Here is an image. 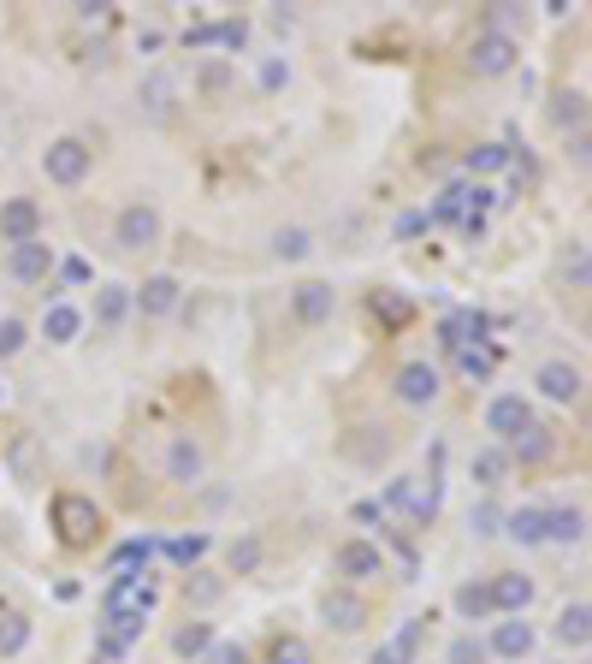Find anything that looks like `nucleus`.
Segmentation results:
<instances>
[{"instance_id": "f03ea898", "label": "nucleus", "mask_w": 592, "mask_h": 664, "mask_svg": "<svg viewBox=\"0 0 592 664\" xmlns=\"http://www.w3.org/2000/svg\"><path fill=\"white\" fill-rule=\"evenodd\" d=\"M90 166H95V149L83 143V137H54V143L42 149V173H48V184H65V191L90 178Z\"/></svg>"}, {"instance_id": "ddd939ff", "label": "nucleus", "mask_w": 592, "mask_h": 664, "mask_svg": "<svg viewBox=\"0 0 592 664\" xmlns=\"http://www.w3.org/2000/svg\"><path fill=\"white\" fill-rule=\"evenodd\" d=\"M528 421H533V410H528V398H516V391H503V398L486 403V428H492L503 446H510V439L528 428Z\"/></svg>"}, {"instance_id": "20e7f679", "label": "nucleus", "mask_w": 592, "mask_h": 664, "mask_svg": "<svg viewBox=\"0 0 592 664\" xmlns=\"http://www.w3.org/2000/svg\"><path fill=\"white\" fill-rule=\"evenodd\" d=\"M113 244L119 249H154V244H161V208H154V202H131V208H119Z\"/></svg>"}, {"instance_id": "f8f14e48", "label": "nucleus", "mask_w": 592, "mask_h": 664, "mask_svg": "<svg viewBox=\"0 0 592 664\" xmlns=\"http://www.w3.org/2000/svg\"><path fill=\"white\" fill-rule=\"evenodd\" d=\"M178 292H184V285L172 279V274H154V279H143V285L131 292V309H143L149 320H161V315L178 309Z\"/></svg>"}, {"instance_id": "f257e3e1", "label": "nucleus", "mask_w": 592, "mask_h": 664, "mask_svg": "<svg viewBox=\"0 0 592 664\" xmlns=\"http://www.w3.org/2000/svg\"><path fill=\"white\" fill-rule=\"evenodd\" d=\"M54 528H60L65 546L83 552V546H95V540H101L108 517H101V504L83 499V492H60V499H54Z\"/></svg>"}, {"instance_id": "2f4dec72", "label": "nucleus", "mask_w": 592, "mask_h": 664, "mask_svg": "<svg viewBox=\"0 0 592 664\" xmlns=\"http://www.w3.org/2000/svg\"><path fill=\"white\" fill-rule=\"evenodd\" d=\"M154 552H161V540H125V546L113 552V575H125V570H136V564H149Z\"/></svg>"}, {"instance_id": "58836bf2", "label": "nucleus", "mask_w": 592, "mask_h": 664, "mask_svg": "<svg viewBox=\"0 0 592 664\" xmlns=\"http://www.w3.org/2000/svg\"><path fill=\"white\" fill-rule=\"evenodd\" d=\"M202 664H249V653H243L237 641H214V646L202 653Z\"/></svg>"}, {"instance_id": "a19ab883", "label": "nucleus", "mask_w": 592, "mask_h": 664, "mask_svg": "<svg viewBox=\"0 0 592 664\" xmlns=\"http://www.w3.org/2000/svg\"><path fill=\"white\" fill-rule=\"evenodd\" d=\"M374 315H386V320H409V303H404V297H391V292H379V297H374Z\"/></svg>"}, {"instance_id": "a18cd8bd", "label": "nucleus", "mask_w": 592, "mask_h": 664, "mask_svg": "<svg viewBox=\"0 0 592 664\" xmlns=\"http://www.w3.org/2000/svg\"><path fill=\"white\" fill-rule=\"evenodd\" d=\"M60 274L72 285H83V279H90V262H78V255H72V262H60Z\"/></svg>"}, {"instance_id": "7c9ffc66", "label": "nucleus", "mask_w": 592, "mask_h": 664, "mask_svg": "<svg viewBox=\"0 0 592 664\" xmlns=\"http://www.w3.org/2000/svg\"><path fill=\"white\" fill-rule=\"evenodd\" d=\"M24 646H30V623L19 617V611H7V617H0V658L24 653Z\"/></svg>"}, {"instance_id": "c03bdc74", "label": "nucleus", "mask_w": 592, "mask_h": 664, "mask_svg": "<svg viewBox=\"0 0 592 664\" xmlns=\"http://www.w3.org/2000/svg\"><path fill=\"white\" fill-rule=\"evenodd\" d=\"M290 72H285V65H278V60H267V65H261V83H267V90H278V83H285Z\"/></svg>"}, {"instance_id": "7ed1b4c3", "label": "nucleus", "mask_w": 592, "mask_h": 664, "mask_svg": "<svg viewBox=\"0 0 592 664\" xmlns=\"http://www.w3.org/2000/svg\"><path fill=\"white\" fill-rule=\"evenodd\" d=\"M516 60H521V42L510 30H480V37L468 42V72L474 78H503Z\"/></svg>"}, {"instance_id": "c85d7f7f", "label": "nucleus", "mask_w": 592, "mask_h": 664, "mask_svg": "<svg viewBox=\"0 0 592 664\" xmlns=\"http://www.w3.org/2000/svg\"><path fill=\"white\" fill-rule=\"evenodd\" d=\"M503 469H510V457H503V446H486V451H474V481L492 492L498 481H503Z\"/></svg>"}, {"instance_id": "2eb2a0df", "label": "nucleus", "mask_w": 592, "mask_h": 664, "mask_svg": "<svg viewBox=\"0 0 592 664\" xmlns=\"http://www.w3.org/2000/svg\"><path fill=\"white\" fill-rule=\"evenodd\" d=\"M533 653V629L521 617H503L492 623V641H486V658H528Z\"/></svg>"}, {"instance_id": "c9c22d12", "label": "nucleus", "mask_w": 592, "mask_h": 664, "mask_svg": "<svg viewBox=\"0 0 592 664\" xmlns=\"http://www.w3.org/2000/svg\"><path fill=\"white\" fill-rule=\"evenodd\" d=\"M445 664H486V641L457 635V641H450V653H445Z\"/></svg>"}, {"instance_id": "4c0bfd02", "label": "nucleus", "mask_w": 592, "mask_h": 664, "mask_svg": "<svg viewBox=\"0 0 592 664\" xmlns=\"http://www.w3.org/2000/svg\"><path fill=\"white\" fill-rule=\"evenodd\" d=\"M457 368L468 374V380H486V374H492V350H474V345H468V350H457Z\"/></svg>"}, {"instance_id": "aec40b11", "label": "nucleus", "mask_w": 592, "mask_h": 664, "mask_svg": "<svg viewBox=\"0 0 592 664\" xmlns=\"http://www.w3.org/2000/svg\"><path fill=\"white\" fill-rule=\"evenodd\" d=\"M581 534H586V510L581 504L545 510V540H557V546H581Z\"/></svg>"}, {"instance_id": "e433bc0d", "label": "nucleus", "mask_w": 592, "mask_h": 664, "mask_svg": "<svg viewBox=\"0 0 592 664\" xmlns=\"http://www.w3.org/2000/svg\"><path fill=\"white\" fill-rule=\"evenodd\" d=\"M172 564H196V558H207V534H184V540H172Z\"/></svg>"}, {"instance_id": "4468645a", "label": "nucleus", "mask_w": 592, "mask_h": 664, "mask_svg": "<svg viewBox=\"0 0 592 664\" xmlns=\"http://www.w3.org/2000/svg\"><path fill=\"white\" fill-rule=\"evenodd\" d=\"M48 267H54V249H48L42 237H30V244H12V255H7V274L19 279V285L48 279Z\"/></svg>"}, {"instance_id": "b1692460", "label": "nucleus", "mask_w": 592, "mask_h": 664, "mask_svg": "<svg viewBox=\"0 0 592 664\" xmlns=\"http://www.w3.org/2000/svg\"><path fill=\"white\" fill-rule=\"evenodd\" d=\"M557 641L574 646V653H581V646L592 641V611H586V600H574V605L557 611Z\"/></svg>"}, {"instance_id": "cd10ccee", "label": "nucleus", "mask_w": 592, "mask_h": 664, "mask_svg": "<svg viewBox=\"0 0 592 664\" xmlns=\"http://www.w3.org/2000/svg\"><path fill=\"white\" fill-rule=\"evenodd\" d=\"M207 646H214V629H207V623H184L178 635H172V653H178V658H202Z\"/></svg>"}, {"instance_id": "1a4fd4ad", "label": "nucleus", "mask_w": 592, "mask_h": 664, "mask_svg": "<svg viewBox=\"0 0 592 664\" xmlns=\"http://www.w3.org/2000/svg\"><path fill=\"white\" fill-rule=\"evenodd\" d=\"M486 593H492V617H521V611L533 605V575H516V570H503L486 582Z\"/></svg>"}, {"instance_id": "9b49d317", "label": "nucleus", "mask_w": 592, "mask_h": 664, "mask_svg": "<svg viewBox=\"0 0 592 664\" xmlns=\"http://www.w3.org/2000/svg\"><path fill=\"white\" fill-rule=\"evenodd\" d=\"M439 398V368L432 362H404L397 368V403H409V410H421V403Z\"/></svg>"}, {"instance_id": "72a5a7b5", "label": "nucleus", "mask_w": 592, "mask_h": 664, "mask_svg": "<svg viewBox=\"0 0 592 664\" xmlns=\"http://www.w3.org/2000/svg\"><path fill=\"white\" fill-rule=\"evenodd\" d=\"M273 664H315V653H308L303 635H278L273 641Z\"/></svg>"}, {"instance_id": "393cba45", "label": "nucleus", "mask_w": 592, "mask_h": 664, "mask_svg": "<svg viewBox=\"0 0 592 664\" xmlns=\"http://www.w3.org/2000/svg\"><path fill=\"white\" fill-rule=\"evenodd\" d=\"M516 155H510V143H480V149H468V173H480V178H492L503 173Z\"/></svg>"}, {"instance_id": "412c9836", "label": "nucleus", "mask_w": 592, "mask_h": 664, "mask_svg": "<svg viewBox=\"0 0 592 664\" xmlns=\"http://www.w3.org/2000/svg\"><path fill=\"white\" fill-rule=\"evenodd\" d=\"M486 327H492V320H486L480 309H457V315H445V327H439V338H445L450 350H468V345H474V338H480Z\"/></svg>"}, {"instance_id": "4be33fe9", "label": "nucleus", "mask_w": 592, "mask_h": 664, "mask_svg": "<svg viewBox=\"0 0 592 664\" xmlns=\"http://www.w3.org/2000/svg\"><path fill=\"white\" fill-rule=\"evenodd\" d=\"M202 469H207V457L196 439H172L166 446V474L172 481H202Z\"/></svg>"}, {"instance_id": "a878e982", "label": "nucleus", "mask_w": 592, "mask_h": 664, "mask_svg": "<svg viewBox=\"0 0 592 664\" xmlns=\"http://www.w3.org/2000/svg\"><path fill=\"white\" fill-rule=\"evenodd\" d=\"M361 617H368V611H361L356 593H326V623L333 629H361Z\"/></svg>"}, {"instance_id": "0eeeda50", "label": "nucleus", "mask_w": 592, "mask_h": 664, "mask_svg": "<svg viewBox=\"0 0 592 664\" xmlns=\"http://www.w3.org/2000/svg\"><path fill=\"white\" fill-rule=\"evenodd\" d=\"M333 309H338V292H333V285H320V279H303L290 292V315L303 320V327H326Z\"/></svg>"}, {"instance_id": "39448f33", "label": "nucleus", "mask_w": 592, "mask_h": 664, "mask_svg": "<svg viewBox=\"0 0 592 664\" xmlns=\"http://www.w3.org/2000/svg\"><path fill=\"white\" fill-rule=\"evenodd\" d=\"M101 611H108V617H119V611H136V617H149V611H154V582H149V575H136V570L113 575L108 593H101Z\"/></svg>"}, {"instance_id": "6e6552de", "label": "nucleus", "mask_w": 592, "mask_h": 664, "mask_svg": "<svg viewBox=\"0 0 592 664\" xmlns=\"http://www.w3.org/2000/svg\"><path fill=\"white\" fill-rule=\"evenodd\" d=\"M333 564H338L344 582H374V575H386V552H379L374 540H344Z\"/></svg>"}, {"instance_id": "5701e85b", "label": "nucleus", "mask_w": 592, "mask_h": 664, "mask_svg": "<svg viewBox=\"0 0 592 664\" xmlns=\"http://www.w3.org/2000/svg\"><path fill=\"white\" fill-rule=\"evenodd\" d=\"M503 534H510L516 546H545V510H539V504L510 510V517H503Z\"/></svg>"}, {"instance_id": "c756f323", "label": "nucleus", "mask_w": 592, "mask_h": 664, "mask_svg": "<svg viewBox=\"0 0 592 664\" xmlns=\"http://www.w3.org/2000/svg\"><path fill=\"white\" fill-rule=\"evenodd\" d=\"M308 249H315V237H308L303 226H285V232H273V255H278V262H303Z\"/></svg>"}, {"instance_id": "423d86ee", "label": "nucleus", "mask_w": 592, "mask_h": 664, "mask_svg": "<svg viewBox=\"0 0 592 664\" xmlns=\"http://www.w3.org/2000/svg\"><path fill=\"white\" fill-rule=\"evenodd\" d=\"M0 237H7V244H30V237H42V202L37 196H7V202H0Z\"/></svg>"}, {"instance_id": "f704fd0d", "label": "nucleus", "mask_w": 592, "mask_h": 664, "mask_svg": "<svg viewBox=\"0 0 592 664\" xmlns=\"http://www.w3.org/2000/svg\"><path fill=\"white\" fill-rule=\"evenodd\" d=\"M24 338H30V327H24L19 315L0 320V362H7V356H19V350H24Z\"/></svg>"}, {"instance_id": "ea45409f", "label": "nucleus", "mask_w": 592, "mask_h": 664, "mask_svg": "<svg viewBox=\"0 0 592 664\" xmlns=\"http://www.w3.org/2000/svg\"><path fill=\"white\" fill-rule=\"evenodd\" d=\"M581 113H586V108H581V95H557V108H551V119H557L563 131H569V125L581 131Z\"/></svg>"}, {"instance_id": "a211bd4d", "label": "nucleus", "mask_w": 592, "mask_h": 664, "mask_svg": "<svg viewBox=\"0 0 592 664\" xmlns=\"http://www.w3.org/2000/svg\"><path fill=\"white\" fill-rule=\"evenodd\" d=\"M125 320H131V285H101L95 292V327L119 333Z\"/></svg>"}, {"instance_id": "37998d69", "label": "nucleus", "mask_w": 592, "mask_h": 664, "mask_svg": "<svg viewBox=\"0 0 592 664\" xmlns=\"http://www.w3.org/2000/svg\"><path fill=\"white\" fill-rule=\"evenodd\" d=\"M225 83H232V72H225V65H207V72H202V90H207V95H220Z\"/></svg>"}, {"instance_id": "f3484780", "label": "nucleus", "mask_w": 592, "mask_h": 664, "mask_svg": "<svg viewBox=\"0 0 592 664\" xmlns=\"http://www.w3.org/2000/svg\"><path fill=\"white\" fill-rule=\"evenodd\" d=\"M42 333H48V345H78L83 309H78V303H65V297H54V303H48V315H42Z\"/></svg>"}, {"instance_id": "49530a36", "label": "nucleus", "mask_w": 592, "mask_h": 664, "mask_svg": "<svg viewBox=\"0 0 592 664\" xmlns=\"http://www.w3.org/2000/svg\"><path fill=\"white\" fill-rule=\"evenodd\" d=\"M0 398H7V386H0Z\"/></svg>"}, {"instance_id": "9d476101", "label": "nucleus", "mask_w": 592, "mask_h": 664, "mask_svg": "<svg viewBox=\"0 0 592 664\" xmlns=\"http://www.w3.org/2000/svg\"><path fill=\"white\" fill-rule=\"evenodd\" d=\"M421 635H427V617L397 623L391 635L374 646V664H415V653H421Z\"/></svg>"}, {"instance_id": "bb28decb", "label": "nucleus", "mask_w": 592, "mask_h": 664, "mask_svg": "<svg viewBox=\"0 0 592 664\" xmlns=\"http://www.w3.org/2000/svg\"><path fill=\"white\" fill-rule=\"evenodd\" d=\"M457 611H462L468 623H486V617H492V593H486V582H462V588H457Z\"/></svg>"}, {"instance_id": "6ab92c4d", "label": "nucleus", "mask_w": 592, "mask_h": 664, "mask_svg": "<svg viewBox=\"0 0 592 664\" xmlns=\"http://www.w3.org/2000/svg\"><path fill=\"white\" fill-rule=\"evenodd\" d=\"M557 451V439H551V428H539V421H528L516 439H510V451L503 457H516V463H545V457Z\"/></svg>"}, {"instance_id": "79ce46f5", "label": "nucleus", "mask_w": 592, "mask_h": 664, "mask_svg": "<svg viewBox=\"0 0 592 664\" xmlns=\"http://www.w3.org/2000/svg\"><path fill=\"white\" fill-rule=\"evenodd\" d=\"M468 522H474V534H498V522H503V517H498L492 504H474V517H468Z\"/></svg>"}, {"instance_id": "473e14b6", "label": "nucleus", "mask_w": 592, "mask_h": 664, "mask_svg": "<svg viewBox=\"0 0 592 664\" xmlns=\"http://www.w3.org/2000/svg\"><path fill=\"white\" fill-rule=\"evenodd\" d=\"M255 570H261V540L255 534L232 540V575H255Z\"/></svg>"}, {"instance_id": "dca6fc26", "label": "nucleus", "mask_w": 592, "mask_h": 664, "mask_svg": "<svg viewBox=\"0 0 592 664\" xmlns=\"http://www.w3.org/2000/svg\"><path fill=\"white\" fill-rule=\"evenodd\" d=\"M533 386L545 391L551 403H574V398H581V386H586V380H581V368H574V362H545V368L533 374Z\"/></svg>"}]
</instances>
